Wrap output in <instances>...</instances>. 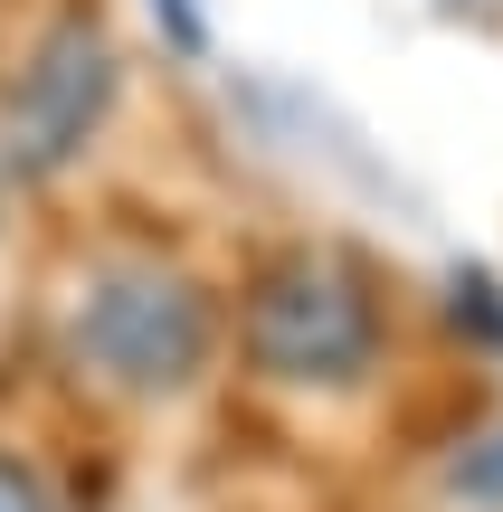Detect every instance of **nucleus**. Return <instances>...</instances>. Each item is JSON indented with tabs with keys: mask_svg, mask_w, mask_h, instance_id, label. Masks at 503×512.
Wrapping results in <instances>:
<instances>
[{
	"mask_svg": "<svg viewBox=\"0 0 503 512\" xmlns=\"http://www.w3.org/2000/svg\"><path fill=\"white\" fill-rule=\"evenodd\" d=\"M0 512H57V494H48V484H38V465L0 456Z\"/></svg>",
	"mask_w": 503,
	"mask_h": 512,
	"instance_id": "nucleus-5",
	"label": "nucleus"
},
{
	"mask_svg": "<svg viewBox=\"0 0 503 512\" xmlns=\"http://www.w3.org/2000/svg\"><path fill=\"white\" fill-rule=\"evenodd\" d=\"M247 361L295 389H352L380 361V304L342 256H276L247 285Z\"/></svg>",
	"mask_w": 503,
	"mask_h": 512,
	"instance_id": "nucleus-2",
	"label": "nucleus"
},
{
	"mask_svg": "<svg viewBox=\"0 0 503 512\" xmlns=\"http://www.w3.org/2000/svg\"><path fill=\"white\" fill-rule=\"evenodd\" d=\"M114 105V38L95 10H57L38 29V48L19 57V76L0 86V162L19 181H57L67 162H86L95 124Z\"/></svg>",
	"mask_w": 503,
	"mask_h": 512,
	"instance_id": "nucleus-3",
	"label": "nucleus"
},
{
	"mask_svg": "<svg viewBox=\"0 0 503 512\" xmlns=\"http://www.w3.org/2000/svg\"><path fill=\"white\" fill-rule=\"evenodd\" d=\"M456 494L466 503H503V437H485L466 465H456Z\"/></svg>",
	"mask_w": 503,
	"mask_h": 512,
	"instance_id": "nucleus-4",
	"label": "nucleus"
},
{
	"mask_svg": "<svg viewBox=\"0 0 503 512\" xmlns=\"http://www.w3.org/2000/svg\"><path fill=\"white\" fill-rule=\"evenodd\" d=\"M67 342L105 389H124V399H171V389H190L209 370L219 323H209V294L190 285L181 266H105L76 294Z\"/></svg>",
	"mask_w": 503,
	"mask_h": 512,
	"instance_id": "nucleus-1",
	"label": "nucleus"
}]
</instances>
